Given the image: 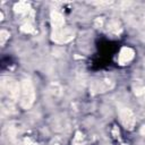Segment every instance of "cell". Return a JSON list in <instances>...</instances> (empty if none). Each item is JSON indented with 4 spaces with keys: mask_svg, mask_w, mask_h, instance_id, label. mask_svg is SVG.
Segmentation results:
<instances>
[{
    "mask_svg": "<svg viewBox=\"0 0 145 145\" xmlns=\"http://www.w3.org/2000/svg\"><path fill=\"white\" fill-rule=\"evenodd\" d=\"M35 100V91L32 82L29 79H24L20 84L19 103L23 109H28L32 106Z\"/></svg>",
    "mask_w": 145,
    "mask_h": 145,
    "instance_id": "1",
    "label": "cell"
},
{
    "mask_svg": "<svg viewBox=\"0 0 145 145\" xmlns=\"http://www.w3.org/2000/svg\"><path fill=\"white\" fill-rule=\"evenodd\" d=\"M2 89L11 100H17L20 94V85L15 80L2 82Z\"/></svg>",
    "mask_w": 145,
    "mask_h": 145,
    "instance_id": "2",
    "label": "cell"
},
{
    "mask_svg": "<svg viewBox=\"0 0 145 145\" xmlns=\"http://www.w3.org/2000/svg\"><path fill=\"white\" fill-rule=\"evenodd\" d=\"M119 117H120V121L123 125L125 128L127 129H133L136 120H135V116L133 113V111L128 108H122L119 110Z\"/></svg>",
    "mask_w": 145,
    "mask_h": 145,
    "instance_id": "3",
    "label": "cell"
},
{
    "mask_svg": "<svg viewBox=\"0 0 145 145\" xmlns=\"http://www.w3.org/2000/svg\"><path fill=\"white\" fill-rule=\"evenodd\" d=\"M74 39V33L69 28H60L57 31H53L52 40L57 43H67L70 40Z\"/></svg>",
    "mask_w": 145,
    "mask_h": 145,
    "instance_id": "4",
    "label": "cell"
},
{
    "mask_svg": "<svg viewBox=\"0 0 145 145\" xmlns=\"http://www.w3.org/2000/svg\"><path fill=\"white\" fill-rule=\"evenodd\" d=\"M112 87H113V82H111L110 79H100V80H96L92 84L91 91L94 93H99V92L109 91Z\"/></svg>",
    "mask_w": 145,
    "mask_h": 145,
    "instance_id": "5",
    "label": "cell"
},
{
    "mask_svg": "<svg viewBox=\"0 0 145 145\" xmlns=\"http://www.w3.org/2000/svg\"><path fill=\"white\" fill-rule=\"evenodd\" d=\"M134 50L131 48H128V46H125L120 50V53L118 56V62L120 65H126L133 58H134Z\"/></svg>",
    "mask_w": 145,
    "mask_h": 145,
    "instance_id": "6",
    "label": "cell"
},
{
    "mask_svg": "<svg viewBox=\"0 0 145 145\" xmlns=\"http://www.w3.org/2000/svg\"><path fill=\"white\" fill-rule=\"evenodd\" d=\"M51 23H52V26H53V31L62 28L63 24H65L63 16L58 11H52L51 12Z\"/></svg>",
    "mask_w": 145,
    "mask_h": 145,
    "instance_id": "7",
    "label": "cell"
},
{
    "mask_svg": "<svg viewBox=\"0 0 145 145\" xmlns=\"http://www.w3.org/2000/svg\"><path fill=\"white\" fill-rule=\"evenodd\" d=\"M14 9H15L16 12L22 14V15H26V14L28 15L29 11L32 12V9H31V7H29V5L27 2H18V3L15 5Z\"/></svg>",
    "mask_w": 145,
    "mask_h": 145,
    "instance_id": "8",
    "label": "cell"
},
{
    "mask_svg": "<svg viewBox=\"0 0 145 145\" xmlns=\"http://www.w3.org/2000/svg\"><path fill=\"white\" fill-rule=\"evenodd\" d=\"M20 29L23 31V32H25V33H31V32H33V25L29 23V22H26V23H24L23 25H22V27H20Z\"/></svg>",
    "mask_w": 145,
    "mask_h": 145,
    "instance_id": "9",
    "label": "cell"
},
{
    "mask_svg": "<svg viewBox=\"0 0 145 145\" xmlns=\"http://www.w3.org/2000/svg\"><path fill=\"white\" fill-rule=\"evenodd\" d=\"M72 145H85L84 142H83V135L78 131L76 133V136H75V140H74V144Z\"/></svg>",
    "mask_w": 145,
    "mask_h": 145,
    "instance_id": "10",
    "label": "cell"
},
{
    "mask_svg": "<svg viewBox=\"0 0 145 145\" xmlns=\"http://www.w3.org/2000/svg\"><path fill=\"white\" fill-rule=\"evenodd\" d=\"M8 39H9V33H8L7 31L2 29V31L0 32V43H1V44H5Z\"/></svg>",
    "mask_w": 145,
    "mask_h": 145,
    "instance_id": "11",
    "label": "cell"
},
{
    "mask_svg": "<svg viewBox=\"0 0 145 145\" xmlns=\"http://www.w3.org/2000/svg\"><path fill=\"white\" fill-rule=\"evenodd\" d=\"M140 134L145 135V126H143V127H142V129H140Z\"/></svg>",
    "mask_w": 145,
    "mask_h": 145,
    "instance_id": "12",
    "label": "cell"
},
{
    "mask_svg": "<svg viewBox=\"0 0 145 145\" xmlns=\"http://www.w3.org/2000/svg\"><path fill=\"white\" fill-rule=\"evenodd\" d=\"M31 145H37V144H31Z\"/></svg>",
    "mask_w": 145,
    "mask_h": 145,
    "instance_id": "13",
    "label": "cell"
},
{
    "mask_svg": "<svg viewBox=\"0 0 145 145\" xmlns=\"http://www.w3.org/2000/svg\"><path fill=\"white\" fill-rule=\"evenodd\" d=\"M56 145H58V144H56Z\"/></svg>",
    "mask_w": 145,
    "mask_h": 145,
    "instance_id": "14",
    "label": "cell"
}]
</instances>
